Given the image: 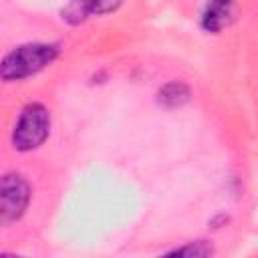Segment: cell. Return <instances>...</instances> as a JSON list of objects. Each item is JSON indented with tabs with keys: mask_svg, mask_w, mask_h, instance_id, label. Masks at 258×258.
<instances>
[{
	"mask_svg": "<svg viewBox=\"0 0 258 258\" xmlns=\"http://www.w3.org/2000/svg\"><path fill=\"white\" fill-rule=\"evenodd\" d=\"M50 131V115L42 103H28L14 125L12 145L18 151H32L40 147Z\"/></svg>",
	"mask_w": 258,
	"mask_h": 258,
	"instance_id": "2",
	"label": "cell"
},
{
	"mask_svg": "<svg viewBox=\"0 0 258 258\" xmlns=\"http://www.w3.org/2000/svg\"><path fill=\"white\" fill-rule=\"evenodd\" d=\"M212 252H214L212 246L208 242L200 240V242H189L185 246H179V248H175L167 254H171V256H210Z\"/></svg>",
	"mask_w": 258,
	"mask_h": 258,
	"instance_id": "7",
	"label": "cell"
},
{
	"mask_svg": "<svg viewBox=\"0 0 258 258\" xmlns=\"http://www.w3.org/2000/svg\"><path fill=\"white\" fill-rule=\"evenodd\" d=\"M30 202V185L18 173H4L0 181V220L4 226L22 218Z\"/></svg>",
	"mask_w": 258,
	"mask_h": 258,
	"instance_id": "3",
	"label": "cell"
},
{
	"mask_svg": "<svg viewBox=\"0 0 258 258\" xmlns=\"http://www.w3.org/2000/svg\"><path fill=\"white\" fill-rule=\"evenodd\" d=\"M234 12V0H208L202 12V28L206 32L218 34L224 26H228Z\"/></svg>",
	"mask_w": 258,
	"mask_h": 258,
	"instance_id": "5",
	"label": "cell"
},
{
	"mask_svg": "<svg viewBox=\"0 0 258 258\" xmlns=\"http://www.w3.org/2000/svg\"><path fill=\"white\" fill-rule=\"evenodd\" d=\"M189 87L181 81H171L165 83L159 91H157V103L165 109H177L181 105H185L189 101Z\"/></svg>",
	"mask_w": 258,
	"mask_h": 258,
	"instance_id": "6",
	"label": "cell"
},
{
	"mask_svg": "<svg viewBox=\"0 0 258 258\" xmlns=\"http://www.w3.org/2000/svg\"><path fill=\"white\" fill-rule=\"evenodd\" d=\"M60 54V46L52 42H28L10 50L0 67V77L6 83L22 81L46 69Z\"/></svg>",
	"mask_w": 258,
	"mask_h": 258,
	"instance_id": "1",
	"label": "cell"
},
{
	"mask_svg": "<svg viewBox=\"0 0 258 258\" xmlns=\"http://www.w3.org/2000/svg\"><path fill=\"white\" fill-rule=\"evenodd\" d=\"M123 0H71L60 16L69 24H81L91 16H103L109 12H115L121 6Z\"/></svg>",
	"mask_w": 258,
	"mask_h": 258,
	"instance_id": "4",
	"label": "cell"
}]
</instances>
